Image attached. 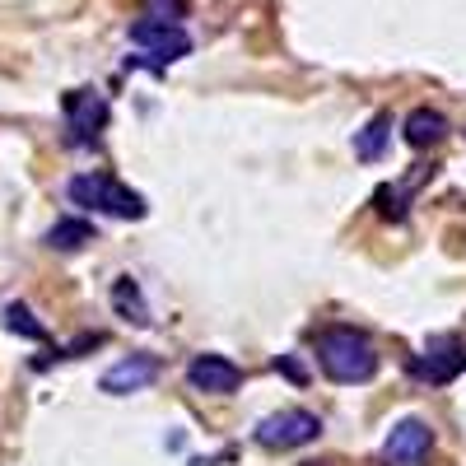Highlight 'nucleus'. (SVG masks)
I'll return each mask as SVG.
<instances>
[{"label":"nucleus","instance_id":"obj_8","mask_svg":"<svg viewBox=\"0 0 466 466\" xmlns=\"http://www.w3.org/2000/svg\"><path fill=\"white\" fill-rule=\"evenodd\" d=\"M187 382L206 397H233L243 387V369L224 355H197L187 364Z\"/></svg>","mask_w":466,"mask_h":466},{"label":"nucleus","instance_id":"obj_9","mask_svg":"<svg viewBox=\"0 0 466 466\" xmlns=\"http://www.w3.org/2000/svg\"><path fill=\"white\" fill-rule=\"evenodd\" d=\"M159 360L154 355H127V360H116L103 378H98V387L107 397H131V392H145V387L159 378Z\"/></svg>","mask_w":466,"mask_h":466},{"label":"nucleus","instance_id":"obj_4","mask_svg":"<svg viewBox=\"0 0 466 466\" xmlns=\"http://www.w3.org/2000/svg\"><path fill=\"white\" fill-rule=\"evenodd\" d=\"M131 43L140 47V52H149L145 61H154V66H177L182 56H191V33L182 28V24H173V19H136L131 24Z\"/></svg>","mask_w":466,"mask_h":466},{"label":"nucleus","instance_id":"obj_15","mask_svg":"<svg viewBox=\"0 0 466 466\" xmlns=\"http://www.w3.org/2000/svg\"><path fill=\"white\" fill-rule=\"evenodd\" d=\"M280 373H285L289 382H299V387L308 382V369H303V364H294V360H280Z\"/></svg>","mask_w":466,"mask_h":466},{"label":"nucleus","instance_id":"obj_7","mask_svg":"<svg viewBox=\"0 0 466 466\" xmlns=\"http://www.w3.org/2000/svg\"><path fill=\"white\" fill-rule=\"evenodd\" d=\"M434 457V430L424 420L406 415L387 430V443H382V466H424Z\"/></svg>","mask_w":466,"mask_h":466},{"label":"nucleus","instance_id":"obj_5","mask_svg":"<svg viewBox=\"0 0 466 466\" xmlns=\"http://www.w3.org/2000/svg\"><path fill=\"white\" fill-rule=\"evenodd\" d=\"M61 107H66V140L75 149H94L107 131V98L98 89H70Z\"/></svg>","mask_w":466,"mask_h":466},{"label":"nucleus","instance_id":"obj_6","mask_svg":"<svg viewBox=\"0 0 466 466\" xmlns=\"http://www.w3.org/2000/svg\"><path fill=\"white\" fill-rule=\"evenodd\" d=\"M461 369H466V340H461V336H434L430 345L420 350V355L406 360V373H410V378L434 382V387L452 382Z\"/></svg>","mask_w":466,"mask_h":466},{"label":"nucleus","instance_id":"obj_13","mask_svg":"<svg viewBox=\"0 0 466 466\" xmlns=\"http://www.w3.org/2000/svg\"><path fill=\"white\" fill-rule=\"evenodd\" d=\"M112 308L122 313L131 327H149V303L140 299V285L131 276H116L112 280Z\"/></svg>","mask_w":466,"mask_h":466},{"label":"nucleus","instance_id":"obj_11","mask_svg":"<svg viewBox=\"0 0 466 466\" xmlns=\"http://www.w3.org/2000/svg\"><path fill=\"white\" fill-rule=\"evenodd\" d=\"M387 131H392V116L387 112H373L369 122L360 127V136H355V159L360 164H378L382 154H387Z\"/></svg>","mask_w":466,"mask_h":466},{"label":"nucleus","instance_id":"obj_14","mask_svg":"<svg viewBox=\"0 0 466 466\" xmlns=\"http://www.w3.org/2000/svg\"><path fill=\"white\" fill-rule=\"evenodd\" d=\"M5 327H10L15 336H24V340H47V327L28 313V303H10V308H5Z\"/></svg>","mask_w":466,"mask_h":466},{"label":"nucleus","instance_id":"obj_2","mask_svg":"<svg viewBox=\"0 0 466 466\" xmlns=\"http://www.w3.org/2000/svg\"><path fill=\"white\" fill-rule=\"evenodd\" d=\"M66 197L80 206V210H94V215H112V219H145L149 206L140 191H131L127 182H116L107 173H80L66 182Z\"/></svg>","mask_w":466,"mask_h":466},{"label":"nucleus","instance_id":"obj_1","mask_svg":"<svg viewBox=\"0 0 466 466\" xmlns=\"http://www.w3.org/2000/svg\"><path fill=\"white\" fill-rule=\"evenodd\" d=\"M318 364L331 382H369L378 373V350L355 327H327L318 336Z\"/></svg>","mask_w":466,"mask_h":466},{"label":"nucleus","instance_id":"obj_10","mask_svg":"<svg viewBox=\"0 0 466 466\" xmlns=\"http://www.w3.org/2000/svg\"><path fill=\"white\" fill-rule=\"evenodd\" d=\"M448 136V116L439 107H410V116L401 122V140L410 149H434Z\"/></svg>","mask_w":466,"mask_h":466},{"label":"nucleus","instance_id":"obj_3","mask_svg":"<svg viewBox=\"0 0 466 466\" xmlns=\"http://www.w3.org/2000/svg\"><path fill=\"white\" fill-rule=\"evenodd\" d=\"M257 448H270V452H289V448H308V443H318L322 439V420L313 410H276V415H266L257 420V430H252Z\"/></svg>","mask_w":466,"mask_h":466},{"label":"nucleus","instance_id":"obj_12","mask_svg":"<svg viewBox=\"0 0 466 466\" xmlns=\"http://www.w3.org/2000/svg\"><path fill=\"white\" fill-rule=\"evenodd\" d=\"M94 224L89 219H80V215H66V219H56L52 228H47V248H56V252H80V248H89L94 243Z\"/></svg>","mask_w":466,"mask_h":466}]
</instances>
